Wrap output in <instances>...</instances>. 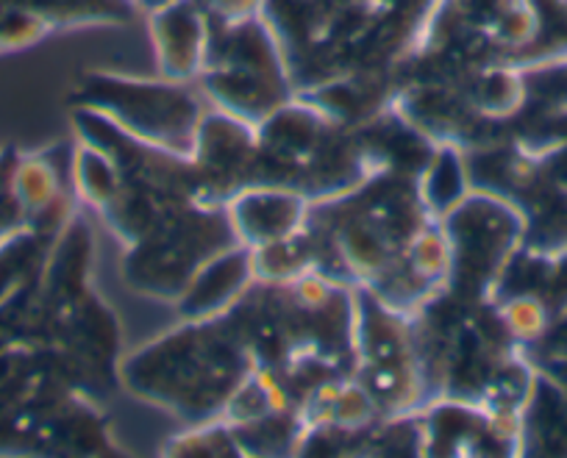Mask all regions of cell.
Here are the masks:
<instances>
[{
	"label": "cell",
	"mask_w": 567,
	"mask_h": 458,
	"mask_svg": "<svg viewBox=\"0 0 567 458\" xmlns=\"http://www.w3.org/2000/svg\"><path fill=\"white\" fill-rule=\"evenodd\" d=\"M256 362L226 314L187 320L120 364L125 389L159 403L189 423H212L226 412L234 392L254 373Z\"/></svg>",
	"instance_id": "6da1fadb"
},
{
	"label": "cell",
	"mask_w": 567,
	"mask_h": 458,
	"mask_svg": "<svg viewBox=\"0 0 567 458\" xmlns=\"http://www.w3.org/2000/svg\"><path fill=\"white\" fill-rule=\"evenodd\" d=\"M198 79L220 112L250 125H261L292 101L287 56L261 14L209 18V48Z\"/></svg>",
	"instance_id": "7a4b0ae2"
},
{
	"label": "cell",
	"mask_w": 567,
	"mask_h": 458,
	"mask_svg": "<svg viewBox=\"0 0 567 458\" xmlns=\"http://www.w3.org/2000/svg\"><path fill=\"white\" fill-rule=\"evenodd\" d=\"M75 108H90L128 136L189 156L204 108L187 81L131 79L117 73H84L73 86Z\"/></svg>",
	"instance_id": "3957f363"
},
{
	"label": "cell",
	"mask_w": 567,
	"mask_h": 458,
	"mask_svg": "<svg viewBox=\"0 0 567 458\" xmlns=\"http://www.w3.org/2000/svg\"><path fill=\"white\" fill-rule=\"evenodd\" d=\"M239 242L226 206L193 204L131 244L123 275L131 289L159 300H182L195 272Z\"/></svg>",
	"instance_id": "277c9868"
},
{
	"label": "cell",
	"mask_w": 567,
	"mask_h": 458,
	"mask_svg": "<svg viewBox=\"0 0 567 458\" xmlns=\"http://www.w3.org/2000/svg\"><path fill=\"white\" fill-rule=\"evenodd\" d=\"M353 381L362 386L375 412L395 419L412 414L423 395V367L414 325L406 314L384 303L370 289L357 292Z\"/></svg>",
	"instance_id": "5b68a950"
},
{
	"label": "cell",
	"mask_w": 567,
	"mask_h": 458,
	"mask_svg": "<svg viewBox=\"0 0 567 458\" xmlns=\"http://www.w3.org/2000/svg\"><path fill=\"white\" fill-rule=\"evenodd\" d=\"M440 222L451 248L449 281H460V292L465 289L478 298L509 264L523 231L520 217L501 200L465 198Z\"/></svg>",
	"instance_id": "8992f818"
},
{
	"label": "cell",
	"mask_w": 567,
	"mask_h": 458,
	"mask_svg": "<svg viewBox=\"0 0 567 458\" xmlns=\"http://www.w3.org/2000/svg\"><path fill=\"white\" fill-rule=\"evenodd\" d=\"M204 206H228L256 184V125L226 112L206 114L189 153Z\"/></svg>",
	"instance_id": "52a82bcc"
},
{
	"label": "cell",
	"mask_w": 567,
	"mask_h": 458,
	"mask_svg": "<svg viewBox=\"0 0 567 458\" xmlns=\"http://www.w3.org/2000/svg\"><path fill=\"white\" fill-rule=\"evenodd\" d=\"M148 12L162 79H198L209 48V14L204 7L198 0H165Z\"/></svg>",
	"instance_id": "ba28073f"
},
{
	"label": "cell",
	"mask_w": 567,
	"mask_h": 458,
	"mask_svg": "<svg viewBox=\"0 0 567 458\" xmlns=\"http://www.w3.org/2000/svg\"><path fill=\"white\" fill-rule=\"evenodd\" d=\"M226 209L239 242L256 250L303 231L312 206L303 195L290 189L248 187L228 200Z\"/></svg>",
	"instance_id": "9c48e42d"
},
{
	"label": "cell",
	"mask_w": 567,
	"mask_h": 458,
	"mask_svg": "<svg viewBox=\"0 0 567 458\" xmlns=\"http://www.w3.org/2000/svg\"><path fill=\"white\" fill-rule=\"evenodd\" d=\"M254 278V250L245 248V244H234L195 272L193 283L178 300V312L184 320L217 318L243 298Z\"/></svg>",
	"instance_id": "30bf717a"
},
{
	"label": "cell",
	"mask_w": 567,
	"mask_h": 458,
	"mask_svg": "<svg viewBox=\"0 0 567 458\" xmlns=\"http://www.w3.org/2000/svg\"><path fill=\"white\" fill-rule=\"evenodd\" d=\"M534 31L526 45L512 51L506 64L515 70L567 64V0H528Z\"/></svg>",
	"instance_id": "8fae6325"
},
{
	"label": "cell",
	"mask_w": 567,
	"mask_h": 458,
	"mask_svg": "<svg viewBox=\"0 0 567 458\" xmlns=\"http://www.w3.org/2000/svg\"><path fill=\"white\" fill-rule=\"evenodd\" d=\"M56 239L23 226L0 239V303L40 281Z\"/></svg>",
	"instance_id": "7c38bea8"
},
{
	"label": "cell",
	"mask_w": 567,
	"mask_h": 458,
	"mask_svg": "<svg viewBox=\"0 0 567 458\" xmlns=\"http://www.w3.org/2000/svg\"><path fill=\"white\" fill-rule=\"evenodd\" d=\"M420 198L434 220H443L449 211H454L467 198V173L462 165V156L451 145L437 147L432 153L429 165L423 167V176L417 178Z\"/></svg>",
	"instance_id": "4fadbf2b"
},
{
	"label": "cell",
	"mask_w": 567,
	"mask_h": 458,
	"mask_svg": "<svg viewBox=\"0 0 567 458\" xmlns=\"http://www.w3.org/2000/svg\"><path fill=\"white\" fill-rule=\"evenodd\" d=\"M48 29L79 25H125L134 20V0H25Z\"/></svg>",
	"instance_id": "5bb4252c"
},
{
	"label": "cell",
	"mask_w": 567,
	"mask_h": 458,
	"mask_svg": "<svg viewBox=\"0 0 567 458\" xmlns=\"http://www.w3.org/2000/svg\"><path fill=\"white\" fill-rule=\"evenodd\" d=\"M73 187L81 195V200L103 211L117 198L123 178H120L117 165L101 147L81 142L79 153L73 156Z\"/></svg>",
	"instance_id": "9a60e30c"
},
{
	"label": "cell",
	"mask_w": 567,
	"mask_h": 458,
	"mask_svg": "<svg viewBox=\"0 0 567 458\" xmlns=\"http://www.w3.org/2000/svg\"><path fill=\"white\" fill-rule=\"evenodd\" d=\"M48 34L45 20L37 18L25 0H0V53L31 48Z\"/></svg>",
	"instance_id": "2e32d148"
},
{
	"label": "cell",
	"mask_w": 567,
	"mask_h": 458,
	"mask_svg": "<svg viewBox=\"0 0 567 458\" xmlns=\"http://www.w3.org/2000/svg\"><path fill=\"white\" fill-rule=\"evenodd\" d=\"M167 450L171 456H239L237 439L223 419L200 423L198 428H193V434H184L171 441Z\"/></svg>",
	"instance_id": "e0dca14e"
},
{
	"label": "cell",
	"mask_w": 567,
	"mask_h": 458,
	"mask_svg": "<svg viewBox=\"0 0 567 458\" xmlns=\"http://www.w3.org/2000/svg\"><path fill=\"white\" fill-rule=\"evenodd\" d=\"M504 325L517 340H532L545 329V309L534 298H515L504 309Z\"/></svg>",
	"instance_id": "ac0fdd59"
},
{
	"label": "cell",
	"mask_w": 567,
	"mask_h": 458,
	"mask_svg": "<svg viewBox=\"0 0 567 458\" xmlns=\"http://www.w3.org/2000/svg\"><path fill=\"white\" fill-rule=\"evenodd\" d=\"M23 226H29V215H25L18 195H14V187L12 184H0V239Z\"/></svg>",
	"instance_id": "d6986e66"
},
{
	"label": "cell",
	"mask_w": 567,
	"mask_h": 458,
	"mask_svg": "<svg viewBox=\"0 0 567 458\" xmlns=\"http://www.w3.org/2000/svg\"><path fill=\"white\" fill-rule=\"evenodd\" d=\"M204 12L217 20H243L261 12L265 0H198Z\"/></svg>",
	"instance_id": "ffe728a7"
},
{
	"label": "cell",
	"mask_w": 567,
	"mask_h": 458,
	"mask_svg": "<svg viewBox=\"0 0 567 458\" xmlns=\"http://www.w3.org/2000/svg\"><path fill=\"white\" fill-rule=\"evenodd\" d=\"M20 156L9 147V150H0V184H12L14 170H18Z\"/></svg>",
	"instance_id": "44dd1931"
},
{
	"label": "cell",
	"mask_w": 567,
	"mask_h": 458,
	"mask_svg": "<svg viewBox=\"0 0 567 458\" xmlns=\"http://www.w3.org/2000/svg\"><path fill=\"white\" fill-rule=\"evenodd\" d=\"M134 3H136V7H140V0H134Z\"/></svg>",
	"instance_id": "7402d4cb"
}]
</instances>
